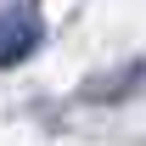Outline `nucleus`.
Returning <instances> with one entry per match:
<instances>
[{
    "instance_id": "nucleus-1",
    "label": "nucleus",
    "mask_w": 146,
    "mask_h": 146,
    "mask_svg": "<svg viewBox=\"0 0 146 146\" xmlns=\"http://www.w3.org/2000/svg\"><path fill=\"white\" fill-rule=\"evenodd\" d=\"M34 51H39V11L34 6H6L0 11V68H17Z\"/></svg>"
}]
</instances>
